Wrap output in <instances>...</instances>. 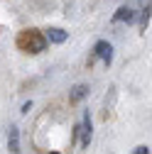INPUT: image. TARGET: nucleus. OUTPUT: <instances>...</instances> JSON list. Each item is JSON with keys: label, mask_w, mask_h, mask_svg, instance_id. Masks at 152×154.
<instances>
[{"label": "nucleus", "mask_w": 152, "mask_h": 154, "mask_svg": "<svg viewBox=\"0 0 152 154\" xmlns=\"http://www.w3.org/2000/svg\"><path fill=\"white\" fill-rule=\"evenodd\" d=\"M17 44H20V49L27 51V54H40V51L47 47V37H44L42 32H37V29H27V32L20 34Z\"/></svg>", "instance_id": "obj_1"}, {"label": "nucleus", "mask_w": 152, "mask_h": 154, "mask_svg": "<svg viewBox=\"0 0 152 154\" xmlns=\"http://www.w3.org/2000/svg\"><path fill=\"white\" fill-rule=\"evenodd\" d=\"M8 147L12 154H20V134H17V127H10V134H8Z\"/></svg>", "instance_id": "obj_2"}, {"label": "nucleus", "mask_w": 152, "mask_h": 154, "mask_svg": "<svg viewBox=\"0 0 152 154\" xmlns=\"http://www.w3.org/2000/svg\"><path fill=\"white\" fill-rule=\"evenodd\" d=\"M96 56H98V59H103V61H110L113 47H110L108 42H98V44H96Z\"/></svg>", "instance_id": "obj_3"}, {"label": "nucleus", "mask_w": 152, "mask_h": 154, "mask_svg": "<svg viewBox=\"0 0 152 154\" xmlns=\"http://www.w3.org/2000/svg\"><path fill=\"white\" fill-rule=\"evenodd\" d=\"M88 142H91V118L86 115L84 118V127H81V144L88 147Z\"/></svg>", "instance_id": "obj_4"}, {"label": "nucleus", "mask_w": 152, "mask_h": 154, "mask_svg": "<svg viewBox=\"0 0 152 154\" xmlns=\"http://www.w3.org/2000/svg\"><path fill=\"white\" fill-rule=\"evenodd\" d=\"M47 37H49L52 42H64V39H66V32H64V29L52 27V29H47Z\"/></svg>", "instance_id": "obj_5"}, {"label": "nucleus", "mask_w": 152, "mask_h": 154, "mask_svg": "<svg viewBox=\"0 0 152 154\" xmlns=\"http://www.w3.org/2000/svg\"><path fill=\"white\" fill-rule=\"evenodd\" d=\"M86 93H88L86 86H74V91H71V100H81Z\"/></svg>", "instance_id": "obj_6"}, {"label": "nucleus", "mask_w": 152, "mask_h": 154, "mask_svg": "<svg viewBox=\"0 0 152 154\" xmlns=\"http://www.w3.org/2000/svg\"><path fill=\"white\" fill-rule=\"evenodd\" d=\"M116 20H128V22H130V20H132V10H130V8H120L118 15H116Z\"/></svg>", "instance_id": "obj_7"}, {"label": "nucleus", "mask_w": 152, "mask_h": 154, "mask_svg": "<svg viewBox=\"0 0 152 154\" xmlns=\"http://www.w3.org/2000/svg\"><path fill=\"white\" fill-rule=\"evenodd\" d=\"M132 154H150V147H138Z\"/></svg>", "instance_id": "obj_8"}, {"label": "nucleus", "mask_w": 152, "mask_h": 154, "mask_svg": "<svg viewBox=\"0 0 152 154\" xmlns=\"http://www.w3.org/2000/svg\"><path fill=\"white\" fill-rule=\"evenodd\" d=\"M142 3H145V0H142Z\"/></svg>", "instance_id": "obj_9"}]
</instances>
